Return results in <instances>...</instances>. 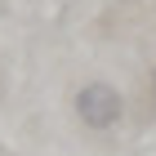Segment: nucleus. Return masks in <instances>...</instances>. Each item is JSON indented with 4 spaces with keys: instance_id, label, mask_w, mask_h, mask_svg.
<instances>
[{
    "instance_id": "f257e3e1",
    "label": "nucleus",
    "mask_w": 156,
    "mask_h": 156,
    "mask_svg": "<svg viewBox=\"0 0 156 156\" xmlns=\"http://www.w3.org/2000/svg\"><path fill=\"white\" fill-rule=\"evenodd\" d=\"M76 116H80V125H89V129H112V125H120V116H125V98H120L107 80H94V85H85L80 94H76Z\"/></svg>"
},
{
    "instance_id": "f03ea898",
    "label": "nucleus",
    "mask_w": 156,
    "mask_h": 156,
    "mask_svg": "<svg viewBox=\"0 0 156 156\" xmlns=\"http://www.w3.org/2000/svg\"><path fill=\"white\" fill-rule=\"evenodd\" d=\"M152 94H156V67H152Z\"/></svg>"
}]
</instances>
